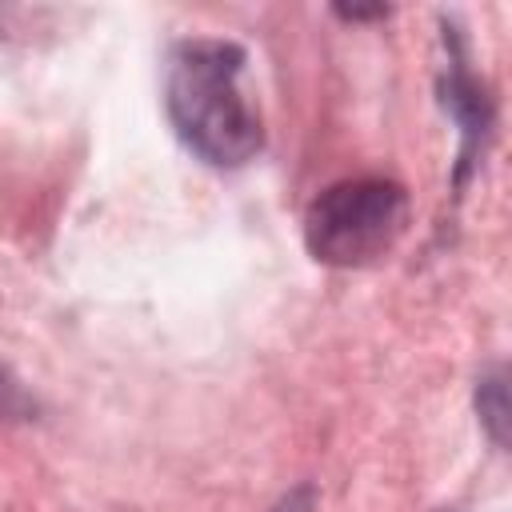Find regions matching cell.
<instances>
[{
  "label": "cell",
  "mask_w": 512,
  "mask_h": 512,
  "mask_svg": "<svg viewBox=\"0 0 512 512\" xmlns=\"http://www.w3.org/2000/svg\"><path fill=\"white\" fill-rule=\"evenodd\" d=\"M244 48L220 36L172 44L164 68V108L180 144L212 168H240L264 148V124L240 88Z\"/></svg>",
  "instance_id": "obj_1"
},
{
  "label": "cell",
  "mask_w": 512,
  "mask_h": 512,
  "mask_svg": "<svg viewBox=\"0 0 512 512\" xmlns=\"http://www.w3.org/2000/svg\"><path fill=\"white\" fill-rule=\"evenodd\" d=\"M408 228V192L384 176L328 184L304 212V244L328 268H364L396 248Z\"/></svg>",
  "instance_id": "obj_2"
},
{
  "label": "cell",
  "mask_w": 512,
  "mask_h": 512,
  "mask_svg": "<svg viewBox=\"0 0 512 512\" xmlns=\"http://www.w3.org/2000/svg\"><path fill=\"white\" fill-rule=\"evenodd\" d=\"M440 92H444L440 96L444 108L452 112V120L460 124V136H464V144H460V172H456V180H464L468 168H472V152H480V140H484L488 124H492V104H488L484 88L476 84V76L464 68L460 48L448 52V76H444Z\"/></svg>",
  "instance_id": "obj_3"
},
{
  "label": "cell",
  "mask_w": 512,
  "mask_h": 512,
  "mask_svg": "<svg viewBox=\"0 0 512 512\" xmlns=\"http://www.w3.org/2000/svg\"><path fill=\"white\" fill-rule=\"evenodd\" d=\"M476 412L484 432L492 436V444L504 448L508 440V384H504V368H492L476 380Z\"/></svg>",
  "instance_id": "obj_4"
},
{
  "label": "cell",
  "mask_w": 512,
  "mask_h": 512,
  "mask_svg": "<svg viewBox=\"0 0 512 512\" xmlns=\"http://www.w3.org/2000/svg\"><path fill=\"white\" fill-rule=\"evenodd\" d=\"M36 416V400L24 388V380L0 360V420H32Z\"/></svg>",
  "instance_id": "obj_5"
},
{
  "label": "cell",
  "mask_w": 512,
  "mask_h": 512,
  "mask_svg": "<svg viewBox=\"0 0 512 512\" xmlns=\"http://www.w3.org/2000/svg\"><path fill=\"white\" fill-rule=\"evenodd\" d=\"M272 512H316V492H312V484H300V488H292L288 496H280V500L272 504Z\"/></svg>",
  "instance_id": "obj_6"
},
{
  "label": "cell",
  "mask_w": 512,
  "mask_h": 512,
  "mask_svg": "<svg viewBox=\"0 0 512 512\" xmlns=\"http://www.w3.org/2000/svg\"><path fill=\"white\" fill-rule=\"evenodd\" d=\"M348 20H368V16H388V8H336Z\"/></svg>",
  "instance_id": "obj_7"
},
{
  "label": "cell",
  "mask_w": 512,
  "mask_h": 512,
  "mask_svg": "<svg viewBox=\"0 0 512 512\" xmlns=\"http://www.w3.org/2000/svg\"><path fill=\"white\" fill-rule=\"evenodd\" d=\"M0 36H4V20H0Z\"/></svg>",
  "instance_id": "obj_8"
},
{
  "label": "cell",
  "mask_w": 512,
  "mask_h": 512,
  "mask_svg": "<svg viewBox=\"0 0 512 512\" xmlns=\"http://www.w3.org/2000/svg\"><path fill=\"white\" fill-rule=\"evenodd\" d=\"M440 512H456V508H440Z\"/></svg>",
  "instance_id": "obj_9"
}]
</instances>
